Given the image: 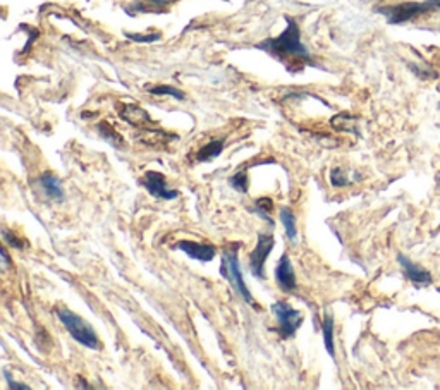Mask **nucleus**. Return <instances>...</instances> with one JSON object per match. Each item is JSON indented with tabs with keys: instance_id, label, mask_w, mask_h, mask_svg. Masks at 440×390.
I'll return each mask as SVG.
<instances>
[{
	"instance_id": "9b49d317",
	"label": "nucleus",
	"mask_w": 440,
	"mask_h": 390,
	"mask_svg": "<svg viewBox=\"0 0 440 390\" xmlns=\"http://www.w3.org/2000/svg\"><path fill=\"white\" fill-rule=\"evenodd\" d=\"M119 115L131 126H145L153 122L145 108L138 107V105H124V107L119 110Z\"/></svg>"
},
{
	"instance_id": "a878e982",
	"label": "nucleus",
	"mask_w": 440,
	"mask_h": 390,
	"mask_svg": "<svg viewBox=\"0 0 440 390\" xmlns=\"http://www.w3.org/2000/svg\"><path fill=\"white\" fill-rule=\"evenodd\" d=\"M428 3L432 6V9H440V0H428Z\"/></svg>"
},
{
	"instance_id": "0eeeda50",
	"label": "nucleus",
	"mask_w": 440,
	"mask_h": 390,
	"mask_svg": "<svg viewBox=\"0 0 440 390\" xmlns=\"http://www.w3.org/2000/svg\"><path fill=\"white\" fill-rule=\"evenodd\" d=\"M140 184L157 199H165V202H169V199H175L179 196V193L175 191V189L169 188L167 181H165V175L160 174V172H146L145 177L140 181Z\"/></svg>"
},
{
	"instance_id": "a211bd4d",
	"label": "nucleus",
	"mask_w": 440,
	"mask_h": 390,
	"mask_svg": "<svg viewBox=\"0 0 440 390\" xmlns=\"http://www.w3.org/2000/svg\"><path fill=\"white\" fill-rule=\"evenodd\" d=\"M229 184H231L234 189H238L239 193H248V186H249L248 175H246L245 172H238V174H234L231 179H229Z\"/></svg>"
},
{
	"instance_id": "f03ea898",
	"label": "nucleus",
	"mask_w": 440,
	"mask_h": 390,
	"mask_svg": "<svg viewBox=\"0 0 440 390\" xmlns=\"http://www.w3.org/2000/svg\"><path fill=\"white\" fill-rule=\"evenodd\" d=\"M238 251H239V242H232L227 248L224 249V255H222V263H220V275L225 277V279L231 282L232 289L242 298L248 304L256 308L255 300H253L251 293H249L248 286L245 284V279H242V272H241V265H239V258H238Z\"/></svg>"
},
{
	"instance_id": "393cba45",
	"label": "nucleus",
	"mask_w": 440,
	"mask_h": 390,
	"mask_svg": "<svg viewBox=\"0 0 440 390\" xmlns=\"http://www.w3.org/2000/svg\"><path fill=\"white\" fill-rule=\"evenodd\" d=\"M2 263H3V266H10V265H12V263H10L9 253H7L6 246H2Z\"/></svg>"
},
{
	"instance_id": "2eb2a0df",
	"label": "nucleus",
	"mask_w": 440,
	"mask_h": 390,
	"mask_svg": "<svg viewBox=\"0 0 440 390\" xmlns=\"http://www.w3.org/2000/svg\"><path fill=\"white\" fill-rule=\"evenodd\" d=\"M280 222H283L284 229H286V234L287 237H289V241L294 242L296 237H298V227H296V217L293 210L287 208V206L280 208Z\"/></svg>"
},
{
	"instance_id": "423d86ee",
	"label": "nucleus",
	"mask_w": 440,
	"mask_h": 390,
	"mask_svg": "<svg viewBox=\"0 0 440 390\" xmlns=\"http://www.w3.org/2000/svg\"><path fill=\"white\" fill-rule=\"evenodd\" d=\"M276 239L272 234H258L255 249L249 255V270L256 279H265V262L272 253Z\"/></svg>"
},
{
	"instance_id": "412c9836",
	"label": "nucleus",
	"mask_w": 440,
	"mask_h": 390,
	"mask_svg": "<svg viewBox=\"0 0 440 390\" xmlns=\"http://www.w3.org/2000/svg\"><path fill=\"white\" fill-rule=\"evenodd\" d=\"M126 37L133 41H138V43H151V41H158L160 40V33H153V35H133V33H126Z\"/></svg>"
},
{
	"instance_id": "f8f14e48",
	"label": "nucleus",
	"mask_w": 440,
	"mask_h": 390,
	"mask_svg": "<svg viewBox=\"0 0 440 390\" xmlns=\"http://www.w3.org/2000/svg\"><path fill=\"white\" fill-rule=\"evenodd\" d=\"M40 184L44 188V191L47 193L48 198L55 199V202H64V188H62V182L57 175L44 174L40 177Z\"/></svg>"
},
{
	"instance_id": "1a4fd4ad",
	"label": "nucleus",
	"mask_w": 440,
	"mask_h": 390,
	"mask_svg": "<svg viewBox=\"0 0 440 390\" xmlns=\"http://www.w3.org/2000/svg\"><path fill=\"white\" fill-rule=\"evenodd\" d=\"M274 275H276L277 286H279L283 291H286V293H293V291H296V287H298V284H296V273L293 269V263H291V260L287 258V255L280 256Z\"/></svg>"
},
{
	"instance_id": "7ed1b4c3",
	"label": "nucleus",
	"mask_w": 440,
	"mask_h": 390,
	"mask_svg": "<svg viewBox=\"0 0 440 390\" xmlns=\"http://www.w3.org/2000/svg\"><path fill=\"white\" fill-rule=\"evenodd\" d=\"M55 315H57V318L61 320L62 325L66 326V330L71 333V337L77 344L93 351L102 349V344L97 332H95L93 326H91L86 320H83L79 315H76V313L71 310H66V308H57Z\"/></svg>"
},
{
	"instance_id": "b1692460",
	"label": "nucleus",
	"mask_w": 440,
	"mask_h": 390,
	"mask_svg": "<svg viewBox=\"0 0 440 390\" xmlns=\"http://www.w3.org/2000/svg\"><path fill=\"white\" fill-rule=\"evenodd\" d=\"M146 3H150L151 7H165L169 3H174L175 0H145Z\"/></svg>"
},
{
	"instance_id": "39448f33",
	"label": "nucleus",
	"mask_w": 440,
	"mask_h": 390,
	"mask_svg": "<svg viewBox=\"0 0 440 390\" xmlns=\"http://www.w3.org/2000/svg\"><path fill=\"white\" fill-rule=\"evenodd\" d=\"M274 316L279 322V335L283 339H287V337H293L296 333V330L301 326L303 323V315L298 310H294L291 304H287L286 301H277L270 306Z\"/></svg>"
},
{
	"instance_id": "9d476101",
	"label": "nucleus",
	"mask_w": 440,
	"mask_h": 390,
	"mask_svg": "<svg viewBox=\"0 0 440 390\" xmlns=\"http://www.w3.org/2000/svg\"><path fill=\"white\" fill-rule=\"evenodd\" d=\"M397 262H399V265L403 266L404 275H406L408 279L411 280V282L417 284V286H430V284L434 282V279H432V275L428 270H425L423 266L413 263L410 258H406L404 255H401V253L397 255Z\"/></svg>"
},
{
	"instance_id": "5701e85b",
	"label": "nucleus",
	"mask_w": 440,
	"mask_h": 390,
	"mask_svg": "<svg viewBox=\"0 0 440 390\" xmlns=\"http://www.w3.org/2000/svg\"><path fill=\"white\" fill-rule=\"evenodd\" d=\"M3 377H6L7 380V385H9V389H16V390H30V385L26 384H19V382L14 380L12 377H10V373L7 370H3Z\"/></svg>"
},
{
	"instance_id": "ddd939ff",
	"label": "nucleus",
	"mask_w": 440,
	"mask_h": 390,
	"mask_svg": "<svg viewBox=\"0 0 440 390\" xmlns=\"http://www.w3.org/2000/svg\"><path fill=\"white\" fill-rule=\"evenodd\" d=\"M322 332H323V344H325L327 353H329L332 358H336V347H334V316H332V313H327L325 318H323Z\"/></svg>"
},
{
	"instance_id": "dca6fc26",
	"label": "nucleus",
	"mask_w": 440,
	"mask_h": 390,
	"mask_svg": "<svg viewBox=\"0 0 440 390\" xmlns=\"http://www.w3.org/2000/svg\"><path fill=\"white\" fill-rule=\"evenodd\" d=\"M151 95H157V97H162V95H167V97L175 98V100H184V93L181 90L174 86H165V84H160V86H153L150 88Z\"/></svg>"
},
{
	"instance_id": "f257e3e1",
	"label": "nucleus",
	"mask_w": 440,
	"mask_h": 390,
	"mask_svg": "<svg viewBox=\"0 0 440 390\" xmlns=\"http://www.w3.org/2000/svg\"><path fill=\"white\" fill-rule=\"evenodd\" d=\"M286 21L287 28L279 35V37L269 38V40L262 41V43L256 45V48L263 52H269L270 55L277 57L279 61H283L284 57H296L299 59V61L306 62V64H313L308 48H306L301 41V31H299L298 23L289 16H286Z\"/></svg>"
},
{
	"instance_id": "aec40b11",
	"label": "nucleus",
	"mask_w": 440,
	"mask_h": 390,
	"mask_svg": "<svg viewBox=\"0 0 440 390\" xmlns=\"http://www.w3.org/2000/svg\"><path fill=\"white\" fill-rule=\"evenodd\" d=\"M255 206H256V208L253 210V212H256V213H258V215H262L263 219L267 220V222L272 224V219H270V217H269V212H270V210H272V202H270L269 198L256 199Z\"/></svg>"
},
{
	"instance_id": "bb28decb",
	"label": "nucleus",
	"mask_w": 440,
	"mask_h": 390,
	"mask_svg": "<svg viewBox=\"0 0 440 390\" xmlns=\"http://www.w3.org/2000/svg\"><path fill=\"white\" fill-rule=\"evenodd\" d=\"M439 90H440V86H439Z\"/></svg>"
},
{
	"instance_id": "20e7f679",
	"label": "nucleus",
	"mask_w": 440,
	"mask_h": 390,
	"mask_svg": "<svg viewBox=\"0 0 440 390\" xmlns=\"http://www.w3.org/2000/svg\"><path fill=\"white\" fill-rule=\"evenodd\" d=\"M430 10L434 9H432V6L427 0V2H403L397 3V6L380 7L379 12L383 14L390 24H401L414 19V17L421 16L425 12H430Z\"/></svg>"
},
{
	"instance_id": "4be33fe9",
	"label": "nucleus",
	"mask_w": 440,
	"mask_h": 390,
	"mask_svg": "<svg viewBox=\"0 0 440 390\" xmlns=\"http://www.w3.org/2000/svg\"><path fill=\"white\" fill-rule=\"evenodd\" d=\"M2 237H3V241H6V244L12 246V248H16V249H23L24 248L23 241H21L19 237H16V235L10 233V231L3 229L2 231Z\"/></svg>"
},
{
	"instance_id": "4468645a",
	"label": "nucleus",
	"mask_w": 440,
	"mask_h": 390,
	"mask_svg": "<svg viewBox=\"0 0 440 390\" xmlns=\"http://www.w3.org/2000/svg\"><path fill=\"white\" fill-rule=\"evenodd\" d=\"M222 152H224V139H216V142H210L209 145L200 148V152L196 153V160L210 162L213 160V158L219 157Z\"/></svg>"
},
{
	"instance_id": "6ab92c4d",
	"label": "nucleus",
	"mask_w": 440,
	"mask_h": 390,
	"mask_svg": "<svg viewBox=\"0 0 440 390\" xmlns=\"http://www.w3.org/2000/svg\"><path fill=\"white\" fill-rule=\"evenodd\" d=\"M330 182H332L334 188H343V186L351 184V181L346 177V174H344V170L341 167H336L330 170Z\"/></svg>"
},
{
	"instance_id": "f3484780",
	"label": "nucleus",
	"mask_w": 440,
	"mask_h": 390,
	"mask_svg": "<svg viewBox=\"0 0 440 390\" xmlns=\"http://www.w3.org/2000/svg\"><path fill=\"white\" fill-rule=\"evenodd\" d=\"M98 129H100L102 136H104V138L107 139V142H111L112 145L115 146V148H121V146H122V138L117 135V133L114 131V129L111 128V126L107 124V122H102V124L98 126Z\"/></svg>"
},
{
	"instance_id": "6e6552de",
	"label": "nucleus",
	"mask_w": 440,
	"mask_h": 390,
	"mask_svg": "<svg viewBox=\"0 0 440 390\" xmlns=\"http://www.w3.org/2000/svg\"><path fill=\"white\" fill-rule=\"evenodd\" d=\"M175 249H181L182 253L189 256L193 260H198V262H212L217 255L216 246L212 244H203V242H193V241H179L174 246Z\"/></svg>"
}]
</instances>
